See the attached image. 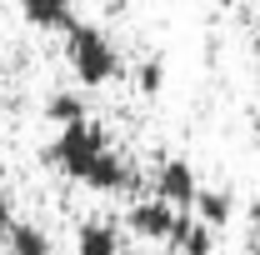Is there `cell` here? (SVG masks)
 <instances>
[{"mask_svg": "<svg viewBox=\"0 0 260 255\" xmlns=\"http://www.w3.org/2000/svg\"><path fill=\"white\" fill-rule=\"evenodd\" d=\"M130 235H140V240H165L170 245V235H175V225H180V210H170L160 195H145V200H135L130 205Z\"/></svg>", "mask_w": 260, "mask_h": 255, "instance_id": "4", "label": "cell"}, {"mask_svg": "<svg viewBox=\"0 0 260 255\" xmlns=\"http://www.w3.org/2000/svg\"><path fill=\"white\" fill-rule=\"evenodd\" d=\"M255 255H260V250H255Z\"/></svg>", "mask_w": 260, "mask_h": 255, "instance_id": "14", "label": "cell"}, {"mask_svg": "<svg viewBox=\"0 0 260 255\" xmlns=\"http://www.w3.org/2000/svg\"><path fill=\"white\" fill-rule=\"evenodd\" d=\"M195 215L210 225V230H225L230 215H235V200H230V190H200V200H195Z\"/></svg>", "mask_w": 260, "mask_h": 255, "instance_id": "10", "label": "cell"}, {"mask_svg": "<svg viewBox=\"0 0 260 255\" xmlns=\"http://www.w3.org/2000/svg\"><path fill=\"white\" fill-rule=\"evenodd\" d=\"M20 15L30 20L35 30H70L75 25L70 0H20Z\"/></svg>", "mask_w": 260, "mask_h": 255, "instance_id": "6", "label": "cell"}, {"mask_svg": "<svg viewBox=\"0 0 260 255\" xmlns=\"http://www.w3.org/2000/svg\"><path fill=\"white\" fill-rule=\"evenodd\" d=\"M75 255H125L120 250V230L110 220H85L75 230Z\"/></svg>", "mask_w": 260, "mask_h": 255, "instance_id": "7", "label": "cell"}, {"mask_svg": "<svg viewBox=\"0 0 260 255\" xmlns=\"http://www.w3.org/2000/svg\"><path fill=\"white\" fill-rule=\"evenodd\" d=\"M5 250L10 255H50V235L35 220H15V230L5 235Z\"/></svg>", "mask_w": 260, "mask_h": 255, "instance_id": "9", "label": "cell"}, {"mask_svg": "<svg viewBox=\"0 0 260 255\" xmlns=\"http://www.w3.org/2000/svg\"><path fill=\"white\" fill-rule=\"evenodd\" d=\"M125 255H140V250H125Z\"/></svg>", "mask_w": 260, "mask_h": 255, "instance_id": "13", "label": "cell"}, {"mask_svg": "<svg viewBox=\"0 0 260 255\" xmlns=\"http://www.w3.org/2000/svg\"><path fill=\"white\" fill-rule=\"evenodd\" d=\"M45 120L50 125H80V120H90V110H85V95H75V90H55V95L45 100Z\"/></svg>", "mask_w": 260, "mask_h": 255, "instance_id": "8", "label": "cell"}, {"mask_svg": "<svg viewBox=\"0 0 260 255\" xmlns=\"http://www.w3.org/2000/svg\"><path fill=\"white\" fill-rule=\"evenodd\" d=\"M15 230V205H10V195H0V240Z\"/></svg>", "mask_w": 260, "mask_h": 255, "instance_id": "12", "label": "cell"}, {"mask_svg": "<svg viewBox=\"0 0 260 255\" xmlns=\"http://www.w3.org/2000/svg\"><path fill=\"white\" fill-rule=\"evenodd\" d=\"M135 85H140V95H160V85H165V65H160V60H145L140 70H135Z\"/></svg>", "mask_w": 260, "mask_h": 255, "instance_id": "11", "label": "cell"}, {"mask_svg": "<svg viewBox=\"0 0 260 255\" xmlns=\"http://www.w3.org/2000/svg\"><path fill=\"white\" fill-rule=\"evenodd\" d=\"M65 60L75 70V80L80 85H110L115 75H120V50H115V40L100 30V25H85V20H75L70 30H65Z\"/></svg>", "mask_w": 260, "mask_h": 255, "instance_id": "1", "label": "cell"}, {"mask_svg": "<svg viewBox=\"0 0 260 255\" xmlns=\"http://www.w3.org/2000/svg\"><path fill=\"white\" fill-rule=\"evenodd\" d=\"M115 145H110V135L95 125V120H80V125H65L60 135H55V145L45 150V160L60 170V175H70V180H90V170H95L100 160L110 155Z\"/></svg>", "mask_w": 260, "mask_h": 255, "instance_id": "2", "label": "cell"}, {"mask_svg": "<svg viewBox=\"0 0 260 255\" xmlns=\"http://www.w3.org/2000/svg\"><path fill=\"white\" fill-rule=\"evenodd\" d=\"M215 235H220V230H210V225L190 210V215H180L175 235H170V245H175L180 255H210V250H215Z\"/></svg>", "mask_w": 260, "mask_h": 255, "instance_id": "5", "label": "cell"}, {"mask_svg": "<svg viewBox=\"0 0 260 255\" xmlns=\"http://www.w3.org/2000/svg\"><path fill=\"white\" fill-rule=\"evenodd\" d=\"M150 195H160L170 210L190 215L195 200H200V175H195V165H190V160H180V155L160 160V165H155V185H150Z\"/></svg>", "mask_w": 260, "mask_h": 255, "instance_id": "3", "label": "cell"}]
</instances>
